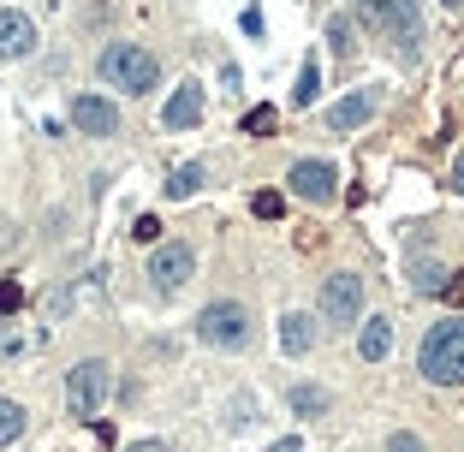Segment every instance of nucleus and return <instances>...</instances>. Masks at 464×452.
<instances>
[{"mask_svg": "<svg viewBox=\"0 0 464 452\" xmlns=\"http://www.w3.org/2000/svg\"><path fill=\"white\" fill-rule=\"evenodd\" d=\"M96 66H101V83H120L125 96H149V90L161 83L155 54H149V48H138V42H107Z\"/></svg>", "mask_w": 464, "mask_h": 452, "instance_id": "obj_1", "label": "nucleus"}, {"mask_svg": "<svg viewBox=\"0 0 464 452\" xmlns=\"http://www.w3.org/2000/svg\"><path fill=\"white\" fill-rule=\"evenodd\" d=\"M423 375L435 381V387H464V315H452V321H435L423 339Z\"/></svg>", "mask_w": 464, "mask_h": 452, "instance_id": "obj_2", "label": "nucleus"}, {"mask_svg": "<svg viewBox=\"0 0 464 452\" xmlns=\"http://www.w3.org/2000/svg\"><path fill=\"white\" fill-rule=\"evenodd\" d=\"M197 339H202V345H215V352H239V345H250V310H244L239 297H215V304H202Z\"/></svg>", "mask_w": 464, "mask_h": 452, "instance_id": "obj_3", "label": "nucleus"}, {"mask_svg": "<svg viewBox=\"0 0 464 452\" xmlns=\"http://www.w3.org/2000/svg\"><path fill=\"white\" fill-rule=\"evenodd\" d=\"M107 393H114V369H107L101 357H83L78 369L66 375V411L78 416V423H96Z\"/></svg>", "mask_w": 464, "mask_h": 452, "instance_id": "obj_4", "label": "nucleus"}, {"mask_svg": "<svg viewBox=\"0 0 464 452\" xmlns=\"http://www.w3.org/2000/svg\"><path fill=\"white\" fill-rule=\"evenodd\" d=\"M191 274H197V250L179 244V238H167V244L155 238V256H149V286H155L161 297H173Z\"/></svg>", "mask_w": 464, "mask_h": 452, "instance_id": "obj_5", "label": "nucleus"}, {"mask_svg": "<svg viewBox=\"0 0 464 452\" xmlns=\"http://www.w3.org/2000/svg\"><path fill=\"white\" fill-rule=\"evenodd\" d=\"M358 310H364V274H351V268L327 274L322 280V315L340 321V328H358Z\"/></svg>", "mask_w": 464, "mask_h": 452, "instance_id": "obj_6", "label": "nucleus"}, {"mask_svg": "<svg viewBox=\"0 0 464 452\" xmlns=\"http://www.w3.org/2000/svg\"><path fill=\"white\" fill-rule=\"evenodd\" d=\"M286 185H292V197L310 202V209H327V202L340 197V178H334V167H327V161H292Z\"/></svg>", "mask_w": 464, "mask_h": 452, "instance_id": "obj_7", "label": "nucleus"}, {"mask_svg": "<svg viewBox=\"0 0 464 452\" xmlns=\"http://www.w3.org/2000/svg\"><path fill=\"white\" fill-rule=\"evenodd\" d=\"M375 107H381V90H375V83H364V90H351L345 101H334V107H327V131H358V125H369V119H375Z\"/></svg>", "mask_w": 464, "mask_h": 452, "instance_id": "obj_8", "label": "nucleus"}, {"mask_svg": "<svg viewBox=\"0 0 464 452\" xmlns=\"http://www.w3.org/2000/svg\"><path fill=\"white\" fill-rule=\"evenodd\" d=\"M72 125L83 138H114L120 131V107L107 96H72Z\"/></svg>", "mask_w": 464, "mask_h": 452, "instance_id": "obj_9", "label": "nucleus"}, {"mask_svg": "<svg viewBox=\"0 0 464 452\" xmlns=\"http://www.w3.org/2000/svg\"><path fill=\"white\" fill-rule=\"evenodd\" d=\"M24 54H36V19L6 6L0 12V59H24Z\"/></svg>", "mask_w": 464, "mask_h": 452, "instance_id": "obj_10", "label": "nucleus"}, {"mask_svg": "<svg viewBox=\"0 0 464 452\" xmlns=\"http://www.w3.org/2000/svg\"><path fill=\"white\" fill-rule=\"evenodd\" d=\"M202 119V83H179L161 107V131H191Z\"/></svg>", "mask_w": 464, "mask_h": 452, "instance_id": "obj_11", "label": "nucleus"}, {"mask_svg": "<svg viewBox=\"0 0 464 452\" xmlns=\"http://www.w3.org/2000/svg\"><path fill=\"white\" fill-rule=\"evenodd\" d=\"M387 352H393V321L387 315H369L364 328H358V357L364 363H381Z\"/></svg>", "mask_w": 464, "mask_h": 452, "instance_id": "obj_12", "label": "nucleus"}, {"mask_svg": "<svg viewBox=\"0 0 464 452\" xmlns=\"http://www.w3.org/2000/svg\"><path fill=\"white\" fill-rule=\"evenodd\" d=\"M280 345H286V357H303L310 345H316V328H310V315H303V310H286L280 315Z\"/></svg>", "mask_w": 464, "mask_h": 452, "instance_id": "obj_13", "label": "nucleus"}, {"mask_svg": "<svg viewBox=\"0 0 464 452\" xmlns=\"http://www.w3.org/2000/svg\"><path fill=\"white\" fill-rule=\"evenodd\" d=\"M202 178H208V167H202V161H185V167H173V178H167V197H173V202L197 197Z\"/></svg>", "mask_w": 464, "mask_h": 452, "instance_id": "obj_14", "label": "nucleus"}, {"mask_svg": "<svg viewBox=\"0 0 464 452\" xmlns=\"http://www.w3.org/2000/svg\"><path fill=\"white\" fill-rule=\"evenodd\" d=\"M286 405H292V416H322V411H327V387H310V381H298V387L286 393Z\"/></svg>", "mask_w": 464, "mask_h": 452, "instance_id": "obj_15", "label": "nucleus"}, {"mask_svg": "<svg viewBox=\"0 0 464 452\" xmlns=\"http://www.w3.org/2000/svg\"><path fill=\"white\" fill-rule=\"evenodd\" d=\"M322 96V66H316V54L298 66V83H292V107H310V101Z\"/></svg>", "mask_w": 464, "mask_h": 452, "instance_id": "obj_16", "label": "nucleus"}, {"mask_svg": "<svg viewBox=\"0 0 464 452\" xmlns=\"http://www.w3.org/2000/svg\"><path fill=\"white\" fill-rule=\"evenodd\" d=\"M358 19L381 36H393V0H358Z\"/></svg>", "mask_w": 464, "mask_h": 452, "instance_id": "obj_17", "label": "nucleus"}, {"mask_svg": "<svg viewBox=\"0 0 464 452\" xmlns=\"http://www.w3.org/2000/svg\"><path fill=\"white\" fill-rule=\"evenodd\" d=\"M24 434V405L19 399H0V447H12Z\"/></svg>", "mask_w": 464, "mask_h": 452, "instance_id": "obj_18", "label": "nucleus"}, {"mask_svg": "<svg viewBox=\"0 0 464 452\" xmlns=\"http://www.w3.org/2000/svg\"><path fill=\"white\" fill-rule=\"evenodd\" d=\"M274 119H280V107H250V114H244V131H250V138H274Z\"/></svg>", "mask_w": 464, "mask_h": 452, "instance_id": "obj_19", "label": "nucleus"}, {"mask_svg": "<svg viewBox=\"0 0 464 452\" xmlns=\"http://www.w3.org/2000/svg\"><path fill=\"white\" fill-rule=\"evenodd\" d=\"M250 215H256V220H280L286 215V197H280V191H256V197H250Z\"/></svg>", "mask_w": 464, "mask_h": 452, "instance_id": "obj_20", "label": "nucleus"}, {"mask_svg": "<svg viewBox=\"0 0 464 452\" xmlns=\"http://www.w3.org/2000/svg\"><path fill=\"white\" fill-rule=\"evenodd\" d=\"M446 268H435V262H417V268H411V286H417V292H446Z\"/></svg>", "mask_w": 464, "mask_h": 452, "instance_id": "obj_21", "label": "nucleus"}, {"mask_svg": "<svg viewBox=\"0 0 464 452\" xmlns=\"http://www.w3.org/2000/svg\"><path fill=\"white\" fill-rule=\"evenodd\" d=\"M24 310V286L12 274H0V315H19Z\"/></svg>", "mask_w": 464, "mask_h": 452, "instance_id": "obj_22", "label": "nucleus"}, {"mask_svg": "<svg viewBox=\"0 0 464 452\" xmlns=\"http://www.w3.org/2000/svg\"><path fill=\"white\" fill-rule=\"evenodd\" d=\"M327 42H334V54H351V19H334V24H327Z\"/></svg>", "mask_w": 464, "mask_h": 452, "instance_id": "obj_23", "label": "nucleus"}, {"mask_svg": "<svg viewBox=\"0 0 464 452\" xmlns=\"http://www.w3.org/2000/svg\"><path fill=\"white\" fill-rule=\"evenodd\" d=\"M131 238H138V244H155V238H161V220H155V215H143L138 226H131Z\"/></svg>", "mask_w": 464, "mask_h": 452, "instance_id": "obj_24", "label": "nucleus"}, {"mask_svg": "<svg viewBox=\"0 0 464 452\" xmlns=\"http://www.w3.org/2000/svg\"><path fill=\"white\" fill-rule=\"evenodd\" d=\"M387 452H429V447L417 440V434H405V429H399V434H387Z\"/></svg>", "mask_w": 464, "mask_h": 452, "instance_id": "obj_25", "label": "nucleus"}, {"mask_svg": "<svg viewBox=\"0 0 464 452\" xmlns=\"http://www.w3.org/2000/svg\"><path fill=\"white\" fill-rule=\"evenodd\" d=\"M250 411H256V399H250V393L232 399V429H244V423H250Z\"/></svg>", "mask_w": 464, "mask_h": 452, "instance_id": "obj_26", "label": "nucleus"}, {"mask_svg": "<svg viewBox=\"0 0 464 452\" xmlns=\"http://www.w3.org/2000/svg\"><path fill=\"white\" fill-rule=\"evenodd\" d=\"M244 36L263 42V12H256V6H244Z\"/></svg>", "mask_w": 464, "mask_h": 452, "instance_id": "obj_27", "label": "nucleus"}, {"mask_svg": "<svg viewBox=\"0 0 464 452\" xmlns=\"http://www.w3.org/2000/svg\"><path fill=\"white\" fill-rule=\"evenodd\" d=\"M268 452H303V440H298V434H286V440H274Z\"/></svg>", "mask_w": 464, "mask_h": 452, "instance_id": "obj_28", "label": "nucleus"}, {"mask_svg": "<svg viewBox=\"0 0 464 452\" xmlns=\"http://www.w3.org/2000/svg\"><path fill=\"white\" fill-rule=\"evenodd\" d=\"M452 191H459V197H464V155L452 161Z\"/></svg>", "mask_w": 464, "mask_h": 452, "instance_id": "obj_29", "label": "nucleus"}, {"mask_svg": "<svg viewBox=\"0 0 464 452\" xmlns=\"http://www.w3.org/2000/svg\"><path fill=\"white\" fill-rule=\"evenodd\" d=\"M125 452H167V440H138V447H125Z\"/></svg>", "mask_w": 464, "mask_h": 452, "instance_id": "obj_30", "label": "nucleus"}, {"mask_svg": "<svg viewBox=\"0 0 464 452\" xmlns=\"http://www.w3.org/2000/svg\"><path fill=\"white\" fill-rule=\"evenodd\" d=\"M441 6H446V12H459V6H464V0H441Z\"/></svg>", "mask_w": 464, "mask_h": 452, "instance_id": "obj_31", "label": "nucleus"}, {"mask_svg": "<svg viewBox=\"0 0 464 452\" xmlns=\"http://www.w3.org/2000/svg\"><path fill=\"white\" fill-rule=\"evenodd\" d=\"M0 328H6V321H0Z\"/></svg>", "mask_w": 464, "mask_h": 452, "instance_id": "obj_32", "label": "nucleus"}]
</instances>
